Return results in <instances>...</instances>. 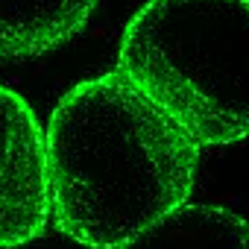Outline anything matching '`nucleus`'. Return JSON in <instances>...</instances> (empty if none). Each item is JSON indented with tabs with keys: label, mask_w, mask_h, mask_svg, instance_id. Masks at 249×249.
Segmentation results:
<instances>
[{
	"label": "nucleus",
	"mask_w": 249,
	"mask_h": 249,
	"mask_svg": "<svg viewBox=\"0 0 249 249\" xmlns=\"http://www.w3.org/2000/svg\"><path fill=\"white\" fill-rule=\"evenodd\" d=\"M120 249H249V220L226 205L185 202Z\"/></svg>",
	"instance_id": "nucleus-5"
},
{
	"label": "nucleus",
	"mask_w": 249,
	"mask_h": 249,
	"mask_svg": "<svg viewBox=\"0 0 249 249\" xmlns=\"http://www.w3.org/2000/svg\"><path fill=\"white\" fill-rule=\"evenodd\" d=\"M44 147L50 220L88 249H120L185 205L202 153L117 71L59 97Z\"/></svg>",
	"instance_id": "nucleus-1"
},
{
	"label": "nucleus",
	"mask_w": 249,
	"mask_h": 249,
	"mask_svg": "<svg viewBox=\"0 0 249 249\" xmlns=\"http://www.w3.org/2000/svg\"><path fill=\"white\" fill-rule=\"evenodd\" d=\"M114 71L199 147L249 138V0H147Z\"/></svg>",
	"instance_id": "nucleus-2"
},
{
	"label": "nucleus",
	"mask_w": 249,
	"mask_h": 249,
	"mask_svg": "<svg viewBox=\"0 0 249 249\" xmlns=\"http://www.w3.org/2000/svg\"><path fill=\"white\" fill-rule=\"evenodd\" d=\"M100 0H0V59L56 53L91 24Z\"/></svg>",
	"instance_id": "nucleus-4"
},
{
	"label": "nucleus",
	"mask_w": 249,
	"mask_h": 249,
	"mask_svg": "<svg viewBox=\"0 0 249 249\" xmlns=\"http://www.w3.org/2000/svg\"><path fill=\"white\" fill-rule=\"evenodd\" d=\"M50 226L47 147L33 106L0 85V249H21Z\"/></svg>",
	"instance_id": "nucleus-3"
}]
</instances>
